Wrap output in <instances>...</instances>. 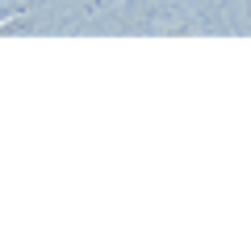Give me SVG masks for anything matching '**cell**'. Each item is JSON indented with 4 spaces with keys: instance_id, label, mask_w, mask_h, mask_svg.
<instances>
[{
    "instance_id": "cell-1",
    "label": "cell",
    "mask_w": 251,
    "mask_h": 251,
    "mask_svg": "<svg viewBox=\"0 0 251 251\" xmlns=\"http://www.w3.org/2000/svg\"><path fill=\"white\" fill-rule=\"evenodd\" d=\"M21 13H25V4H0V25L13 21V17H21Z\"/></svg>"
},
{
    "instance_id": "cell-2",
    "label": "cell",
    "mask_w": 251,
    "mask_h": 251,
    "mask_svg": "<svg viewBox=\"0 0 251 251\" xmlns=\"http://www.w3.org/2000/svg\"><path fill=\"white\" fill-rule=\"evenodd\" d=\"M113 4H122V0H92V13H100V9H113Z\"/></svg>"
},
{
    "instance_id": "cell-3",
    "label": "cell",
    "mask_w": 251,
    "mask_h": 251,
    "mask_svg": "<svg viewBox=\"0 0 251 251\" xmlns=\"http://www.w3.org/2000/svg\"><path fill=\"white\" fill-rule=\"evenodd\" d=\"M243 21H251V0H243Z\"/></svg>"
}]
</instances>
